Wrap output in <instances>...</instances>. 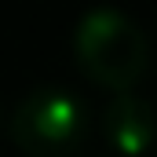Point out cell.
I'll return each mask as SVG.
<instances>
[{
  "label": "cell",
  "mask_w": 157,
  "mask_h": 157,
  "mask_svg": "<svg viewBox=\"0 0 157 157\" xmlns=\"http://www.w3.org/2000/svg\"><path fill=\"white\" fill-rule=\"evenodd\" d=\"M73 51L88 77L121 95L143 77L146 59H150V40L139 29V22H132L124 11L91 7L77 22Z\"/></svg>",
  "instance_id": "6da1fadb"
},
{
  "label": "cell",
  "mask_w": 157,
  "mask_h": 157,
  "mask_svg": "<svg viewBox=\"0 0 157 157\" xmlns=\"http://www.w3.org/2000/svg\"><path fill=\"white\" fill-rule=\"evenodd\" d=\"M88 135V106L84 99L40 84L33 88L11 113V139L29 157H66Z\"/></svg>",
  "instance_id": "7a4b0ae2"
},
{
  "label": "cell",
  "mask_w": 157,
  "mask_h": 157,
  "mask_svg": "<svg viewBox=\"0 0 157 157\" xmlns=\"http://www.w3.org/2000/svg\"><path fill=\"white\" fill-rule=\"evenodd\" d=\"M102 132H106V143L124 157H139L154 146L157 135V117L150 99L135 95V91H121L110 99L106 113H102Z\"/></svg>",
  "instance_id": "3957f363"
}]
</instances>
